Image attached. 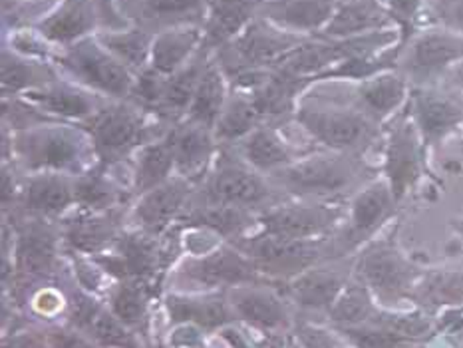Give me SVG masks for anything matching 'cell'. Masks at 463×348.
Listing matches in <instances>:
<instances>
[{
  "instance_id": "6da1fadb",
  "label": "cell",
  "mask_w": 463,
  "mask_h": 348,
  "mask_svg": "<svg viewBox=\"0 0 463 348\" xmlns=\"http://www.w3.org/2000/svg\"><path fill=\"white\" fill-rule=\"evenodd\" d=\"M3 162L20 174L80 175L98 162L92 136L82 124L46 122L18 132L3 129Z\"/></svg>"
},
{
  "instance_id": "7a4b0ae2",
  "label": "cell",
  "mask_w": 463,
  "mask_h": 348,
  "mask_svg": "<svg viewBox=\"0 0 463 348\" xmlns=\"http://www.w3.org/2000/svg\"><path fill=\"white\" fill-rule=\"evenodd\" d=\"M82 126L92 136L98 162L112 169L132 162L139 149L164 137L169 129L132 99H106Z\"/></svg>"
},
{
  "instance_id": "3957f363",
  "label": "cell",
  "mask_w": 463,
  "mask_h": 348,
  "mask_svg": "<svg viewBox=\"0 0 463 348\" xmlns=\"http://www.w3.org/2000/svg\"><path fill=\"white\" fill-rule=\"evenodd\" d=\"M194 199L205 203L243 207L260 215L288 197L280 193L267 175L255 172L243 162L233 147L219 146L213 165L209 167L203 182L197 185Z\"/></svg>"
},
{
  "instance_id": "277c9868",
  "label": "cell",
  "mask_w": 463,
  "mask_h": 348,
  "mask_svg": "<svg viewBox=\"0 0 463 348\" xmlns=\"http://www.w3.org/2000/svg\"><path fill=\"white\" fill-rule=\"evenodd\" d=\"M362 174L364 167L354 155L335 152L298 157L269 179L288 199L325 202L350 189Z\"/></svg>"
},
{
  "instance_id": "5b68a950",
  "label": "cell",
  "mask_w": 463,
  "mask_h": 348,
  "mask_svg": "<svg viewBox=\"0 0 463 348\" xmlns=\"http://www.w3.org/2000/svg\"><path fill=\"white\" fill-rule=\"evenodd\" d=\"M54 66L70 82L104 99H128L136 82V76L112 52H108L96 34L60 48Z\"/></svg>"
},
{
  "instance_id": "8992f818",
  "label": "cell",
  "mask_w": 463,
  "mask_h": 348,
  "mask_svg": "<svg viewBox=\"0 0 463 348\" xmlns=\"http://www.w3.org/2000/svg\"><path fill=\"white\" fill-rule=\"evenodd\" d=\"M312 36H303L280 28L265 18H255L233 42L215 50L213 60L223 70L229 86L237 78L257 68H275Z\"/></svg>"
},
{
  "instance_id": "52a82bcc",
  "label": "cell",
  "mask_w": 463,
  "mask_h": 348,
  "mask_svg": "<svg viewBox=\"0 0 463 348\" xmlns=\"http://www.w3.org/2000/svg\"><path fill=\"white\" fill-rule=\"evenodd\" d=\"M295 122L318 144L342 154L368 146L374 139L378 126L358 108L308 104L303 99L295 112Z\"/></svg>"
},
{
  "instance_id": "ba28073f",
  "label": "cell",
  "mask_w": 463,
  "mask_h": 348,
  "mask_svg": "<svg viewBox=\"0 0 463 348\" xmlns=\"http://www.w3.org/2000/svg\"><path fill=\"white\" fill-rule=\"evenodd\" d=\"M463 60V36L456 30H426L402 46L400 68L410 82L428 86Z\"/></svg>"
},
{
  "instance_id": "9c48e42d",
  "label": "cell",
  "mask_w": 463,
  "mask_h": 348,
  "mask_svg": "<svg viewBox=\"0 0 463 348\" xmlns=\"http://www.w3.org/2000/svg\"><path fill=\"white\" fill-rule=\"evenodd\" d=\"M5 225L14 235L16 268L23 277H44L52 271L58 251V237L62 229L54 219L24 213H5Z\"/></svg>"
},
{
  "instance_id": "30bf717a",
  "label": "cell",
  "mask_w": 463,
  "mask_h": 348,
  "mask_svg": "<svg viewBox=\"0 0 463 348\" xmlns=\"http://www.w3.org/2000/svg\"><path fill=\"white\" fill-rule=\"evenodd\" d=\"M233 243L257 265L259 271L270 275H295L305 271L322 253L320 239H285L267 233L237 237Z\"/></svg>"
},
{
  "instance_id": "8fae6325",
  "label": "cell",
  "mask_w": 463,
  "mask_h": 348,
  "mask_svg": "<svg viewBox=\"0 0 463 348\" xmlns=\"http://www.w3.org/2000/svg\"><path fill=\"white\" fill-rule=\"evenodd\" d=\"M340 219V209L310 199H285L259 215V233L285 239H317L330 231Z\"/></svg>"
},
{
  "instance_id": "7c38bea8",
  "label": "cell",
  "mask_w": 463,
  "mask_h": 348,
  "mask_svg": "<svg viewBox=\"0 0 463 348\" xmlns=\"http://www.w3.org/2000/svg\"><path fill=\"white\" fill-rule=\"evenodd\" d=\"M197 185L189 179L174 175L165 183L137 197L129 209V221L136 229L152 237L165 235L171 227L177 225L184 215Z\"/></svg>"
},
{
  "instance_id": "4fadbf2b",
  "label": "cell",
  "mask_w": 463,
  "mask_h": 348,
  "mask_svg": "<svg viewBox=\"0 0 463 348\" xmlns=\"http://www.w3.org/2000/svg\"><path fill=\"white\" fill-rule=\"evenodd\" d=\"M259 268L250 259L241 253L235 245L217 247L199 257L189 259L181 267L179 281L197 288L239 287L257 281Z\"/></svg>"
},
{
  "instance_id": "5bb4252c",
  "label": "cell",
  "mask_w": 463,
  "mask_h": 348,
  "mask_svg": "<svg viewBox=\"0 0 463 348\" xmlns=\"http://www.w3.org/2000/svg\"><path fill=\"white\" fill-rule=\"evenodd\" d=\"M76 207L74 199V175L66 174H23V189L13 212L46 219L64 217Z\"/></svg>"
},
{
  "instance_id": "9a60e30c",
  "label": "cell",
  "mask_w": 463,
  "mask_h": 348,
  "mask_svg": "<svg viewBox=\"0 0 463 348\" xmlns=\"http://www.w3.org/2000/svg\"><path fill=\"white\" fill-rule=\"evenodd\" d=\"M129 207L122 205L108 212H78L66 217L60 229L66 243L80 253L96 255L118 243L124 233V223L129 219Z\"/></svg>"
},
{
  "instance_id": "2e32d148",
  "label": "cell",
  "mask_w": 463,
  "mask_h": 348,
  "mask_svg": "<svg viewBox=\"0 0 463 348\" xmlns=\"http://www.w3.org/2000/svg\"><path fill=\"white\" fill-rule=\"evenodd\" d=\"M165 139L174 154L175 174L195 185L203 182L219 152L213 129L189 122V119H181L179 124L167 129Z\"/></svg>"
},
{
  "instance_id": "e0dca14e",
  "label": "cell",
  "mask_w": 463,
  "mask_h": 348,
  "mask_svg": "<svg viewBox=\"0 0 463 348\" xmlns=\"http://www.w3.org/2000/svg\"><path fill=\"white\" fill-rule=\"evenodd\" d=\"M30 26L38 30L48 42L66 48L98 34L102 30V20L94 0H60L58 6L48 10Z\"/></svg>"
},
{
  "instance_id": "ac0fdd59",
  "label": "cell",
  "mask_w": 463,
  "mask_h": 348,
  "mask_svg": "<svg viewBox=\"0 0 463 348\" xmlns=\"http://www.w3.org/2000/svg\"><path fill=\"white\" fill-rule=\"evenodd\" d=\"M23 98L28 99L30 104H34L38 109H43L50 118L70 124L88 122L106 102L104 98L70 82L64 76L54 80L52 84L34 89V92H28Z\"/></svg>"
},
{
  "instance_id": "d6986e66",
  "label": "cell",
  "mask_w": 463,
  "mask_h": 348,
  "mask_svg": "<svg viewBox=\"0 0 463 348\" xmlns=\"http://www.w3.org/2000/svg\"><path fill=\"white\" fill-rule=\"evenodd\" d=\"M338 0H257V16L288 33L318 36L335 16Z\"/></svg>"
},
{
  "instance_id": "ffe728a7",
  "label": "cell",
  "mask_w": 463,
  "mask_h": 348,
  "mask_svg": "<svg viewBox=\"0 0 463 348\" xmlns=\"http://www.w3.org/2000/svg\"><path fill=\"white\" fill-rule=\"evenodd\" d=\"M411 119L426 146H438L463 122V109L446 94L430 86H418L410 98Z\"/></svg>"
},
{
  "instance_id": "44dd1931",
  "label": "cell",
  "mask_w": 463,
  "mask_h": 348,
  "mask_svg": "<svg viewBox=\"0 0 463 348\" xmlns=\"http://www.w3.org/2000/svg\"><path fill=\"white\" fill-rule=\"evenodd\" d=\"M358 271L380 296L386 298L404 295L416 275L411 265L390 243L370 247L360 259Z\"/></svg>"
},
{
  "instance_id": "7402d4cb",
  "label": "cell",
  "mask_w": 463,
  "mask_h": 348,
  "mask_svg": "<svg viewBox=\"0 0 463 348\" xmlns=\"http://www.w3.org/2000/svg\"><path fill=\"white\" fill-rule=\"evenodd\" d=\"M310 86L305 78H297L280 72V70H270L269 78L253 92H247L263 116V119L270 126L283 127L290 119H295V112L303 96Z\"/></svg>"
},
{
  "instance_id": "603a6c76",
  "label": "cell",
  "mask_w": 463,
  "mask_h": 348,
  "mask_svg": "<svg viewBox=\"0 0 463 348\" xmlns=\"http://www.w3.org/2000/svg\"><path fill=\"white\" fill-rule=\"evenodd\" d=\"M211 54L205 48H201L199 52L191 58V62L184 66L179 72L165 76L164 89H161L159 102L154 108L152 116L164 126L171 127L179 124L181 119H185L187 109L191 106V99L195 96V89L201 76H203L207 62Z\"/></svg>"
},
{
  "instance_id": "cb8c5ba5",
  "label": "cell",
  "mask_w": 463,
  "mask_h": 348,
  "mask_svg": "<svg viewBox=\"0 0 463 348\" xmlns=\"http://www.w3.org/2000/svg\"><path fill=\"white\" fill-rule=\"evenodd\" d=\"M177 225L187 229H203V231L233 241L237 237H243L249 229L259 225V213L243 207L197 202V199L191 197Z\"/></svg>"
},
{
  "instance_id": "d4e9b609",
  "label": "cell",
  "mask_w": 463,
  "mask_h": 348,
  "mask_svg": "<svg viewBox=\"0 0 463 348\" xmlns=\"http://www.w3.org/2000/svg\"><path fill=\"white\" fill-rule=\"evenodd\" d=\"M421 172V154L414 122H400L392 132L386 152L388 185L396 202L408 193Z\"/></svg>"
},
{
  "instance_id": "484cf974",
  "label": "cell",
  "mask_w": 463,
  "mask_h": 348,
  "mask_svg": "<svg viewBox=\"0 0 463 348\" xmlns=\"http://www.w3.org/2000/svg\"><path fill=\"white\" fill-rule=\"evenodd\" d=\"M237 155L247 162L255 172L263 175H273L280 169H285L293 162L297 155L293 147L288 146L287 139L280 134V127L265 124L257 127L253 134H249L245 139H241L237 146H231Z\"/></svg>"
},
{
  "instance_id": "4316f807",
  "label": "cell",
  "mask_w": 463,
  "mask_h": 348,
  "mask_svg": "<svg viewBox=\"0 0 463 348\" xmlns=\"http://www.w3.org/2000/svg\"><path fill=\"white\" fill-rule=\"evenodd\" d=\"M74 199L78 212H108V209L129 205L134 193L112 177V167L96 164L92 169L74 177Z\"/></svg>"
},
{
  "instance_id": "83f0119b",
  "label": "cell",
  "mask_w": 463,
  "mask_h": 348,
  "mask_svg": "<svg viewBox=\"0 0 463 348\" xmlns=\"http://www.w3.org/2000/svg\"><path fill=\"white\" fill-rule=\"evenodd\" d=\"M257 18V0H211L203 23V46L209 54L243 33Z\"/></svg>"
},
{
  "instance_id": "f1b7e54d",
  "label": "cell",
  "mask_w": 463,
  "mask_h": 348,
  "mask_svg": "<svg viewBox=\"0 0 463 348\" xmlns=\"http://www.w3.org/2000/svg\"><path fill=\"white\" fill-rule=\"evenodd\" d=\"M209 3L211 0H142L129 23L152 30L154 34L179 26H203Z\"/></svg>"
},
{
  "instance_id": "f546056e",
  "label": "cell",
  "mask_w": 463,
  "mask_h": 348,
  "mask_svg": "<svg viewBox=\"0 0 463 348\" xmlns=\"http://www.w3.org/2000/svg\"><path fill=\"white\" fill-rule=\"evenodd\" d=\"M392 24L394 20L390 18L386 8L378 5V0H345L338 3L335 16L318 36L330 40L352 38L386 30Z\"/></svg>"
},
{
  "instance_id": "4dcf8cb0",
  "label": "cell",
  "mask_w": 463,
  "mask_h": 348,
  "mask_svg": "<svg viewBox=\"0 0 463 348\" xmlns=\"http://www.w3.org/2000/svg\"><path fill=\"white\" fill-rule=\"evenodd\" d=\"M203 46V26H179L161 30L154 38L152 62L156 72L171 76L191 62Z\"/></svg>"
},
{
  "instance_id": "1f68e13d",
  "label": "cell",
  "mask_w": 463,
  "mask_h": 348,
  "mask_svg": "<svg viewBox=\"0 0 463 348\" xmlns=\"http://www.w3.org/2000/svg\"><path fill=\"white\" fill-rule=\"evenodd\" d=\"M0 68H3V98H23L62 76L52 62L23 56L8 46H3Z\"/></svg>"
},
{
  "instance_id": "d6a6232c",
  "label": "cell",
  "mask_w": 463,
  "mask_h": 348,
  "mask_svg": "<svg viewBox=\"0 0 463 348\" xmlns=\"http://www.w3.org/2000/svg\"><path fill=\"white\" fill-rule=\"evenodd\" d=\"M406 96V76L388 70V72H382L374 78L360 82L356 89V108L362 114H366L372 122L378 124L390 114H394L396 109L404 104Z\"/></svg>"
},
{
  "instance_id": "836d02e7",
  "label": "cell",
  "mask_w": 463,
  "mask_h": 348,
  "mask_svg": "<svg viewBox=\"0 0 463 348\" xmlns=\"http://www.w3.org/2000/svg\"><path fill=\"white\" fill-rule=\"evenodd\" d=\"M76 324L104 348H136V338L119 318L98 305L92 296L80 295L74 306Z\"/></svg>"
},
{
  "instance_id": "e575fe53",
  "label": "cell",
  "mask_w": 463,
  "mask_h": 348,
  "mask_svg": "<svg viewBox=\"0 0 463 348\" xmlns=\"http://www.w3.org/2000/svg\"><path fill=\"white\" fill-rule=\"evenodd\" d=\"M396 197L388 183H372L364 192H360L352 202L350 227L346 231L348 241L356 243L362 237L370 235L374 229L386 221L396 207Z\"/></svg>"
},
{
  "instance_id": "d590c367",
  "label": "cell",
  "mask_w": 463,
  "mask_h": 348,
  "mask_svg": "<svg viewBox=\"0 0 463 348\" xmlns=\"http://www.w3.org/2000/svg\"><path fill=\"white\" fill-rule=\"evenodd\" d=\"M229 94H231V86L227 82L223 70L219 68L213 56H211L205 72L197 84L195 96L191 99L185 119L203 127L215 129V124L221 112H223Z\"/></svg>"
},
{
  "instance_id": "8d00e7d4",
  "label": "cell",
  "mask_w": 463,
  "mask_h": 348,
  "mask_svg": "<svg viewBox=\"0 0 463 348\" xmlns=\"http://www.w3.org/2000/svg\"><path fill=\"white\" fill-rule=\"evenodd\" d=\"M175 174V162L165 136L144 146L132 159V189L134 199L146 195L152 189L165 183Z\"/></svg>"
},
{
  "instance_id": "74e56055",
  "label": "cell",
  "mask_w": 463,
  "mask_h": 348,
  "mask_svg": "<svg viewBox=\"0 0 463 348\" xmlns=\"http://www.w3.org/2000/svg\"><path fill=\"white\" fill-rule=\"evenodd\" d=\"M167 311L174 323L197 324L207 331L223 328L233 321L229 303L223 295H203V296H184L171 295L167 298Z\"/></svg>"
},
{
  "instance_id": "f35d334b",
  "label": "cell",
  "mask_w": 463,
  "mask_h": 348,
  "mask_svg": "<svg viewBox=\"0 0 463 348\" xmlns=\"http://www.w3.org/2000/svg\"><path fill=\"white\" fill-rule=\"evenodd\" d=\"M231 306L237 316L265 331H277L288 323L287 306L279 296L253 287H233Z\"/></svg>"
},
{
  "instance_id": "ab89813d",
  "label": "cell",
  "mask_w": 463,
  "mask_h": 348,
  "mask_svg": "<svg viewBox=\"0 0 463 348\" xmlns=\"http://www.w3.org/2000/svg\"><path fill=\"white\" fill-rule=\"evenodd\" d=\"M108 52H112L134 76L142 74L152 62V46L156 34L144 26L129 24L122 30H102L96 34Z\"/></svg>"
},
{
  "instance_id": "60d3db41",
  "label": "cell",
  "mask_w": 463,
  "mask_h": 348,
  "mask_svg": "<svg viewBox=\"0 0 463 348\" xmlns=\"http://www.w3.org/2000/svg\"><path fill=\"white\" fill-rule=\"evenodd\" d=\"M267 122L257 109L253 98L247 92L231 89L227 104L221 112L215 124V139L219 146H237L241 139L253 134L257 127L265 126Z\"/></svg>"
},
{
  "instance_id": "b9f144b4",
  "label": "cell",
  "mask_w": 463,
  "mask_h": 348,
  "mask_svg": "<svg viewBox=\"0 0 463 348\" xmlns=\"http://www.w3.org/2000/svg\"><path fill=\"white\" fill-rule=\"evenodd\" d=\"M342 291V277L330 271H308L290 285V295L300 306L326 308L336 303Z\"/></svg>"
},
{
  "instance_id": "7bdbcfd3",
  "label": "cell",
  "mask_w": 463,
  "mask_h": 348,
  "mask_svg": "<svg viewBox=\"0 0 463 348\" xmlns=\"http://www.w3.org/2000/svg\"><path fill=\"white\" fill-rule=\"evenodd\" d=\"M109 305H112V313L126 326L144 324L147 313L146 287L139 281H126L114 288Z\"/></svg>"
},
{
  "instance_id": "ee69618b",
  "label": "cell",
  "mask_w": 463,
  "mask_h": 348,
  "mask_svg": "<svg viewBox=\"0 0 463 348\" xmlns=\"http://www.w3.org/2000/svg\"><path fill=\"white\" fill-rule=\"evenodd\" d=\"M3 46H8L14 52L34 58V60H44V62H52L60 52V48L34 30L33 26H18L13 30H5L3 33Z\"/></svg>"
},
{
  "instance_id": "f6af8a7d",
  "label": "cell",
  "mask_w": 463,
  "mask_h": 348,
  "mask_svg": "<svg viewBox=\"0 0 463 348\" xmlns=\"http://www.w3.org/2000/svg\"><path fill=\"white\" fill-rule=\"evenodd\" d=\"M416 298L426 305H461L463 273H434L418 287Z\"/></svg>"
},
{
  "instance_id": "bcb514c9",
  "label": "cell",
  "mask_w": 463,
  "mask_h": 348,
  "mask_svg": "<svg viewBox=\"0 0 463 348\" xmlns=\"http://www.w3.org/2000/svg\"><path fill=\"white\" fill-rule=\"evenodd\" d=\"M330 315L332 321L340 324H362L368 323L372 315H374V306L370 303L366 288L350 287L332 305Z\"/></svg>"
},
{
  "instance_id": "7dc6e473",
  "label": "cell",
  "mask_w": 463,
  "mask_h": 348,
  "mask_svg": "<svg viewBox=\"0 0 463 348\" xmlns=\"http://www.w3.org/2000/svg\"><path fill=\"white\" fill-rule=\"evenodd\" d=\"M346 334L358 348H396L410 341V338L380 324H374V328H350Z\"/></svg>"
},
{
  "instance_id": "c3c4849f",
  "label": "cell",
  "mask_w": 463,
  "mask_h": 348,
  "mask_svg": "<svg viewBox=\"0 0 463 348\" xmlns=\"http://www.w3.org/2000/svg\"><path fill=\"white\" fill-rule=\"evenodd\" d=\"M426 0H388V14L402 33V46L414 34V24Z\"/></svg>"
},
{
  "instance_id": "681fc988",
  "label": "cell",
  "mask_w": 463,
  "mask_h": 348,
  "mask_svg": "<svg viewBox=\"0 0 463 348\" xmlns=\"http://www.w3.org/2000/svg\"><path fill=\"white\" fill-rule=\"evenodd\" d=\"M436 16L449 30L463 33V0H438Z\"/></svg>"
},
{
  "instance_id": "f907efd6",
  "label": "cell",
  "mask_w": 463,
  "mask_h": 348,
  "mask_svg": "<svg viewBox=\"0 0 463 348\" xmlns=\"http://www.w3.org/2000/svg\"><path fill=\"white\" fill-rule=\"evenodd\" d=\"M94 5L98 8L99 20H102V30H122L132 24L129 18H126L118 10L116 0H94ZM102 30H99V33H102Z\"/></svg>"
},
{
  "instance_id": "816d5d0a",
  "label": "cell",
  "mask_w": 463,
  "mask_h": 348,
  "mask_svg": "<svg viewBox=\"0 0 463 348\" xmlns=\"http://www.w3.org/2000/svg\"><path fill=\"white\" fill-rule=\"evenodd\" d=\"M48 344L52 348H99L92 343V338L74 331H52L48 334Z\"/></svg>"
},
{
  "instance_id": "f5cc1de1",
  "label": "cell",
  "mask_w": 463,
  "mask_h": 348,
  "mask_svg": "<svg viewBox=\"0 0 463 348\" xmlns=\"http://www.w3.org/2000/svg\"><path fill=\"white\" fill-rule=\"evenodd\" d=\"M34 305L43 315H54L56 311H60V306H62V298H60L58 293L46 288V291H43L36 296Z\"/></svg>"
},
{
  "instance_id": "db71d44e",
  "label": "cell",
  "mask_w": 463,
  "mask_h": 348,
  "mask_svg": "<svg viewBox=\"0 0 463 348\" xmlns=\"http://www.w3.org/2000/svg\"><path fill=\"white\" fill-rule=\"evenodd\" d=\"M3 348H52L50 344H44L40 338L30 336V334H18L8 338Z\"/></svg>"
},
{
  "instance_id": "11a10c76",
  "label": "cell",
  "mask_w": 463,
  "mask_h": 348,
  "mask_svg": "<svg viewBox=\"0 0 463 348\" xmlns=\"http://www.w3.org/2000/svg\"><path fill=\"white\" fill-rule=\"evenodd\" d=\"M199 343V334H197V331L194 326H184V328H179V331L174 334V344L175 346H181V348H185V346H195Z\"/></svg>"
},
{
  "instance_id": "9f6ffc18",
  "label": "cell",
  "mask_w": 463,
  "mask_h": 348,
  "mask_svg": "<svg viewBox=\"0 0 463 348\" xmlns=\"http://www.w3.org/2000/svg\"><path fill=\"white\" fill-rule=\"evenodd\" d=\"M223 336L231 348H253L237 331H223Z\"/></svg>"
},
{
  "instance_id": "6f0895ef",
  "label": "cell",
  "mask_w": 463,
  "mask_h": 348,
  "mask_svg": "<svg viewBox=\"0 0 463 348\" xmlns=\"http://www.w3.org/2000/svg\"><path fill=\"white\" fill-rule=\"evenodd\" d=\"M40 0H3V10H18L26 5H36Z\"/></svg>"
},
{
  "instance_id": "680465c9",
  "label": "cell",
  "mask_w": 463,
  "mask_h": 348,
  "mask_svg": "<svg viewBox=\"0 0 463 348\" xmlns=\"http://www.w3.org/2000/svg\"><path fill=\"white\" fill-rule=\"evenodd\" d=\"M451 74H454V82L463 89V60L459 64L454 66V70H451Z\"/></svg>"
},
{
  "instance_id": "91938a15",
  "label": "cell",
  "mask_w": 463,
  "mask_h": 348,
  "mask_svg": "<svg viewBox=\"0 0 463 348\" xmlns=\"http://www.w3.org/2000/svg\"><path fill=\"white\" fill-rule=\"evenodd\" d=\"M265 348H287V346L283 344V341H280V338H277V336H270V338H267Z\"/></svg>"
},
{
  "instance_id": "94428289",
  "label": "cell",
  "mask_w": 463,
  "mask_h": 348,
  "mask_svg": "<svg viewBox=\"0 0 463 348\" xmlns=\"http://www.w3.org/2000/svg\"><path fill=\"white\" fill-rule=\"evenodd\" d=\"M459 229H461V233H463V225H459Z\"/></svg>"
},
{
  "instance_id": "6125c7cd",
  "label": "cell",
  "mask_w": 463,
  "mask_h": 348,
  "mask_svg": "<svg viewBox=\"0 0 463 348\" xmlns=\"http://www.w3.org/2000/svg\"><path fill=\"white\" fill-rule=\"evenodd\" d=\"M338 3H345V0H338Z\"/></svg>"
}]
</instances>
